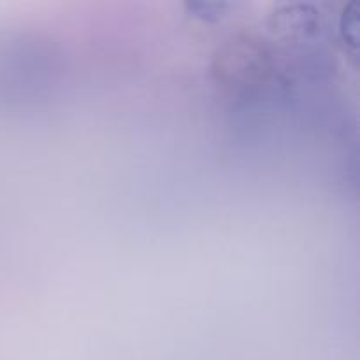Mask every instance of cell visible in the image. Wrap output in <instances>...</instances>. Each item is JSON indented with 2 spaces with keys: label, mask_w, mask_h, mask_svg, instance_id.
Wrapping results in <instances>:
<instances>
[{
  "label": "cell",
  "mask_w": 360,
  "mask_h": 360,
  "mask_svg": "<svg viewBox=\"0 0 360 360\" xmlns=\"http://www.w3.org/2000/svg\"><path fill=\"white\" fill-rule=\"evenodd\" d=\"M273 70L269 49L266 44L252 37H239L224 46L218 56V76L229 88L238 91L253 90L266 84Z\"/></svg>",
  "instance_id": "obj_1"
},
{
  "label": "cell",
  "mask_w": 360,
  "mask_h": 360,
  "mask_svg": "<svg viewBox=\"0 0 360 360\" xmlns=\"http://www.w3.org/2000/svg\"><path fill=\"white\" fill-rule=\"evenodd\" d=\"M278 32L287 34H311L316 30V14L306 6L287 7L276 16Z\"/></svg>",
  "instance_id": "obj_2"
}]
</instances>
